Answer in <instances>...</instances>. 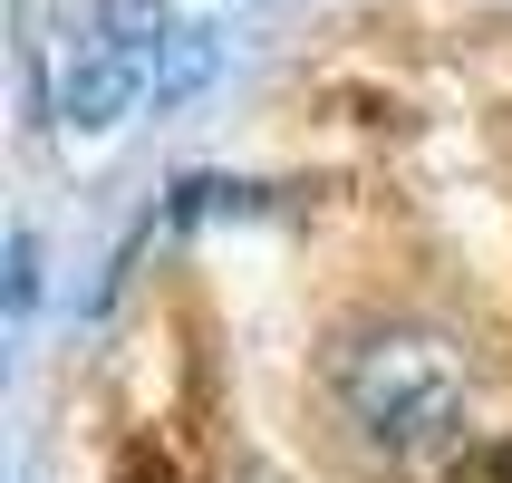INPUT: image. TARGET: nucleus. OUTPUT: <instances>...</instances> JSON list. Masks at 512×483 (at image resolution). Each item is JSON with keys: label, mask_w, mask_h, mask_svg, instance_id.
Here are the masks:
<instances>
[{"label": "nucleus", "mask_w": 512, "mask_h": 483, "mask_svg": "<svg viewBox=\"0 0 512 483\" xmlns=\"http://www.w3.org/2000/svg\"><path fill=\"white\" fill-rule=\"evenodd\" d=\"M329 387H339L348 426L397 464L455 455L464 416H474V368H464V348L445 329H426V319H377V329H358L339 348Z\"/></svg>", "instance_id": "1"}, {"label": "nucleus", "mask_w": 512, "mask_h": 483, "mask_svg": "<svg viewBox=\"0 0 512 483\" xmlns=\"http://www.w3.org/2000/svg\"><path fill=\"white\" fill-rule=\"evenodd\" d=\"M29 300H39V242H29V232H10V319H20Z\"/></svg>", "instance_id": "5"}, {"label": "nucleus", "mask_w": 512, "mask_h": 483, "mask_svg": "<svg viewBox=\"0 0 512 483\" xmlns=\"http://www.w3.org/2000/svg\"><path fill=\"white\" fill-rule=\"evenodd\" d=\"M97 29H107V39H145V49H155V39H165V0H97Z\"/></svg>", "instance_id": "4"}, {"label": "nucleus", "mask_w": 512, "mask_h": 483, "mask_svg": "<svg viewBox=\"0 0 512 483\" xmlns=\"http://www.w3.org/2000/svg\"><path fill=\"white\" fill-rule=\"evenodd\" d=\"M213 58H223V49H213V29H174L165 58H155V107H174L184 87H203V78H213Z\"/></svg>", "instance_id": "3"}, {"label": "nucleus", "mask_w": 512, "mask_h": 483, "mask_svg": "<svg viewBox=\"0 0 512 483\" xmlns=\"http://www.w3.org/2000/svg\"><path fill=\"white\" fill-rule=\"evenodd\" d=\"M155 58H165V39L145 49V39H107V29L87 49H68V68H58V126L107 136L136 97H155Z\"/></svg>", "instance_id": "2"}]
</instances>
